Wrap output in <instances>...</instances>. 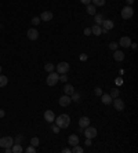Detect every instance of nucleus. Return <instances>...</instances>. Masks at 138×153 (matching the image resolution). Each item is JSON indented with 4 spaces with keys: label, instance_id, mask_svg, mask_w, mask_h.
<instances>
[{
    "label": "nucleus",
    "instance_id": "f257e3e1",
    "mask_svg": "<svg viewBox=\"0 0 138 153\" xmlns=\"http://www.w3.org/2000/svg\"><path fill=\"white\" fill-rule=\"evenodd\" d=\"M55 124L58 126L59 128H66L70 124V117L68 115H59L58 117H55Z\"/></svg>",
    "mask_w": 138,
    "mask_h": 153
},
{
    "label": "nucleus",
    "instance_id": "f03ea898",
    "mask_svg": "<svg viewBox=\"0 0 138 153\" xmlns=\"http://www.w3.org/2000/svg\"><path fill=\"white\" fill-rule=\"evenodd\" d=\"M58 81H59V75L55 72H50L47 79H46V83H47V86H50V87H54Z\"/></svg>",
    "mask_w": 138,
    "mask_h": 153
},
{
    "label": "nucleus",
    "instance_id": "7ed1b4c3",
    "mask_svg": "<svg viewBox=\"0 0 138 153\" xmlns=\"http://www.w3.org/2000/svg\"><path fill=\"white\" fill-rule=\"evenodd\" d=\"M122 18L123 19H130L131 17L134 15V10H133V7L131 6H126L123 10H122Z\"/></svg>",
    "mask_w": 138,
    "mask_h": 153
},
{
    "label": "nucleus",
    "instance_id": "20e7f679",
    "mask_svg": "<svg viewBox=\"0 0 138 153\" xmlns=\"http://www.w3.org/2000/svg\"><path fill=\"white\" fill-rule=\"evenodd\" d=\"M83 134L86 135V138H90V139H93V138H95L97 137V128H94V127H86V128L83 130Z\"/></svg>",
    "mask_w": 138,
    "mask_h": 153
},
{
    "label": "nucleus",
    "instance_id": "39448f33",
    "mask_svg": "<svg viewBox=\"0 0 138 153\" xmlns=\"http://www.w3.org/2000/svg\"><path fill=\"white\" fill-rule=\"evenodd\" d=\"M14 145V139L11 137H1L0 138V146L1 148H11Z\"/></svg>",
    "mask_w": 138,
    "mask_h": 153
},
{
    "label": "nucleus",
    "instance_id": "423d86ee",
    "mask_svg": "<svg viewBox=\"0 0 138 153\" xmlns=\"http://www.w3.org/2000/svg\"><path fill=\"white\" fill-rule=\"evenodd\" d=\"M69 63L68 62H59L57 66H55V69H57V72L59 73V75H62V73H68L69 72Z\"/></svg>",
    "mask_w": 138,
    "mask_h": 153
},
{
    "label": "nucleus",
    "instance_id": "0eeeda50",
    "mask_svg": "<svg viewBox=\"0 0 138 153\" xmlns=\"http://www.w3.org/2000/svg\"><path fill=\"white\" fill-rule=\"evenodd\" d=\"M112 104H113L115 106V109L119 110V112H122V110H124V102L122 99H119V97L118 98H113V101H112Z\"/></svg>",
    "mask_w": 138,
    "mask_h": 153
},
{
    "label": "nucleus",
    "instance_id": "6e6552de",
    "mask_svg": "<svg viewBox=\"0 0 138 153\" xmlns=\"http://www.w3.org/2000/svg\"><path fill=\"white\" fill-rule=\"evenodd\" d=\"M44 120L47 121V123H53L55 120V115L53 110H46L44 112Z\"/></svg>",
    "mask_w": 138,
    "mask_h": 153
},
{
    "label": "nucleus",
    "instance_id": "1a4fd4ad",
    "mask_svg": "<svg viewBox=\"0 0 138 153\" xmlns=\"http://www.w3.org/2000/svg\"><path fill=\"white\" fill-rule=\"evenodd\" d=\"M39 18L42 19V21H44V22H49V21L53 19V13H51V11H43Z\"/></svg>",
    "mask_w": 138,
    "mask_h": 153
},
{
    "label": "nucleus",
    "instance_id": "9d476101",
    "mask_svg": "<svg viewBox=\"0 0 138 153\" xmlns=\"http://www.w3.org/2000/svg\"><path fill=\"white\" fill-rule=\"evenodd\" d=\"M26 35H28V39H29V40H37V37H39V32L33 28L29 29V30L26 32Z\"/></svg>",
    "mask_w": 138,
    "mask_h": 153
},
{
    "label": "nucleus",
    "instance_id": "9b49d317",
    "mask_svg": "<svg viewBox=\"0 0 138 153\" xmlns=\"http://www.w3.org/2000/svg\"><path fill=\"white\" fill-rule=\"evenodd\" d=\"M58 102H59V105H61V106H68L69 104L72 102V99H70V97H69V95L65 94V95H62L61 98H59Z\"/></svg>",
    "mask_w": 138,
    "mask_h": 153
},
{
    "label": "nucleus",
    "instance_id": "f8f14e48",
    "mask_svg": "<svg viewBox=\"0 0 138 153\" xmlns=\"http://www.w3.org/2000/svg\"><path fill=\"white\" fill-rule=\"evenodd\" d=\"M130 44H131V39L128 36H123L119 42V46H122V47H130Z\"/></svg>",
    "mask_w": 138,
    "mask_h": 153
},
{
    "label": "nucleus",
    "instance_id": "ddd939ff",
    "mask_svg": "<svg viewBox=\"0 0 138 153\" xmlns=\"http://www.w3.org/2000/svg\"><path fill=\"white\" fill-rule=\"evenodd\" d=\"M101 25H102V29H105V30H111L115 26L113 21H111V19H104V22Z\"/></svg>",
    "mask_w": 138,
    "mask_h": 153
},
{
    "label": "nucleus",
    "instance_id": "4468645a",
    "mask_svg": "<svg viewBox=\"0 0 138 153\" xmlns=\"http://www.w3.org/2000/svg\"><path fill=\"white\" fill-rule=\"evenodd\" d=\"M90 126V119L87 117V116H83V117H80L79 120V127H82V128H86V127H89Z\"/></svg>",
    "mask_w": 138,
    "mask_h": 153
},
{
    "label": "nucleus",
    "instance_id": "2eb2a0df",
    "mask_svg": "<svg viewBox=\"0 0 138 153\" xmlns=\"http://www.w3.org/2000/svg\"><path fill=\"white\" fill-rule=\"evenodd\" d=\"M113 58H115V61L122 62V61L124 59V53L123 51H119V50H115L113 51Z\"/></svg>",
    "mask_w": 138,
    "mask_h": 153
},
{
    "label": "nucleus",
    "instance_id": "dca6fc26",
    "mask_svg": "<svg viewBox=\"0 0 138 153\" xmlns=\"http://www.w3.org/2000/svg\"><path fill=\"white\" fill-rule=\"evenodd\" d=\"M68 142L70 146H75V145H79V137L76 134H72V135H69V138H68Z\"/></svg>",
    "mask_w": 138,
    "mask_h": 153
},
{
    "label": "nucleus",
    "instance_id": "f3484780",
    "mask_svg": "<svg viewBox=\"0 0 138 153\" xmlns=\"http://www.w3.org/2000/svg\"><path fill=\"white\" fill-rule=\"evenodd\" d=\"M101 101H102L104 105H111L113 99L111 98V95H109V94H104V92H102V95H101Z\"/></svg>",
    "mask_w": 138,
    "mask_h": 153
},
{
    "label": "nucleus",
    "instance_id": "a211bd4d",
    "mask_svg": "<svg viewBox=\"0 0 138 153\" xmlns=\"http://www.w3.org/2000/svg\"><path fill=\"white\" fill-rule=\"evenodd\" d=\"M64 91H65V94H66V95L70 97L75 92V88H73L72 84H65V86H64Z\"/></svg>",
    "mask_w": 138,
    "mask_h": 153
},
{
    "label": "nucleus",
    "instance_id": "6ab92c4d",
    "mask_svg": "<svg viewBox=\"0 0 138 153\" xmlns=\"http://www.w3.org/2000/svg\"><path fill=\"white\" fill-rule=\"evenodd\" d=\"M102 33V29L99 25H94L93 28H91V35H95V36H99V35Z\"/></svg>",
    "mask_w": 138,
    "mask_h": 153
},
{
    "label": "nucleus",
    "instance_id": "aec40b11",
    "mask_svg": "<svg viewBox=\"0 0 138 153\" xmlns=\"http://www.w3.org/2000/svg\"><path fill=\"white\" fill-rule=\"evenodd\" d=\"M22 150H24V149H22L21 144H14L11 146V153H21Z\"/></svg>",
    "mask_w": 138,
    "mask_h": 153
},
{
    "label": "nucleus",
    "instance_id": "412c9836",
    "mask_svg": "<svg viewBox=\"0 0 138 153\" xmlns=\"http://www.w3.org/2000/svg\"><path fill=\"white\" fill-rule=\"evenodd\" d=\"M94 22H95V25H101L104 22V15L102 14H95L94 15Z\"/></svg>",
    "mask_w": 138,
    "mask_h": 153
},
{
    "label": "nucleus",
    "instance_id": "4be33fe9",
    "mask_svg": "<svg viewBox=\"0 0 138 153\" xmlns=\"http://www.w3.org/2000/svg\"><path fill=\"white\" fill-rule=\"evenodd\" d=\"M87 13L90 15H95L97 14V7L94 4H87Z\"/></svg>",
    "mask_w": 138,
    "mask_h": 153
},
{
    "label": "nucleus",
    "instance_id": "5701e85b",
    "mask_svg": "<svg viewBox=\"0 0 138 153\" xmlns=\"http://www.w3.org/2000/svg\"><path fill=\"white\" fill-rule=\"evenodd\" d=\"M7 84H8V77L0 75V88H1V87H6Z\"/></svg>",
    "mask_w": 138,
    "mask_h": 153
},
{
    "label": "nucleus",
    "instance_id": "b1692460",
    "mask_svg": "<svg viewBox=\"0 0 138 153\" xmlns=\"http://www.w3.org/2000/svg\"><path fill=\"white\" fill-rule=\"evenodd\" d=\"M109 95H111L112 99H113V98H118V97L120 95V91H119V88H112L111 92H109Z\"/></svg>",
    "mask_w": 138,
    "mask_h": 153
},
{
    "label": "nucleus",
    "instance_id": "393cba45",
    "mask_svg": "<svg viewBox=\"0 0 138 153\" xmlns=\"http://www.w3.org/2000/svg\"><path fill=\"white\" fill-rule=\"evenodd\" d=\"M54 69H55V65H53V63H46V65H44V71H46V72H54Z\"/></svg>",
    "mask_w": 138,
    "mask_h": 153
},
{
    "label": "nucleus",
    "instance_id": "a878e982",
    "mask_svg": "<svg viewBox=\"0 0 138 153\" xmlns=\"http://www.w3.org/2000/svg\"><path fill=\"white\" fill-rule=\"evenodd\" d=\"M93 1V4L95 6V7H102V6H105V0H91Z\"/></svg>",
    "mask_w": 138,
    "mask_h": 153
},
{
    "label": "nucleus",
    "instance_id": "bb28decb",
    "mask_svg": "<svg viewBox=\"0 0 138 153\" xmlns=\"http://www.w3.org/2000/svg\"><path fill=\"white\" fill-rule=\"evenodd\" d=\"M84 149L82 148V146H79V145H75L73 148L70 149V152H73V153H83Z\"/></svg>",
    "mask_w": 138,
    "mask_h": 153
},
{
    "label": "nucleus",
    "instance_id": "cd10ccee",
    "mask_svg": "<svg viewBox=\"0 0 138 153\" xmlns=\"http://www.w3.org/2000/svg\"><path fill=\"white\" fill-rule=\"evenodd\" d=\"M30 145L34 146V148H36V146H39V138H37V137H33V138L30 139Z\"/></svg>",
    "mask_w": 138,
    "mask_h": 153
},
{
    "label": "nucleus",
    "instance_id": "c85d7f7f",
    "mask_svg": "<svg viewBox=\"0 0 138 153\" xmlns=\"http://www.w3.org/2000/svg\"><path fill=\"white\" fill-rule=\"evenodd\" d=\"M70 99L75 101V102H77V101L80 99V94H79V92H73V94L70 95Z\"/></svg>",
    "mask_w": 138,
    "mask_h": 153
},
{
    "label": "nucleus",
    "instance_id": "c756f323",
    "mask_svg": "<svg viewBox=\"0 0 138 153\" xmlns=\"http://www.w3.org/2000/svg\"><path fill=\"white\" fill-rule=\"evenodd\" d=\"M40 21H42V19H40L39 17H33V18H32V25H34V26H36V25H39Z\"/></svg>",
    "mask_w": 138,
    "mask_h": 153
},
{
    "label": "nucleus",
    "instance_id": "7c9ffc66",
    "mask_svg": "<svg viewBox=\"0 0 138 153\" xmlns=\"http://www.w3.org/2000/svg\"><path fill=\"white\" fill-rule=\"evenodd\" d=\"M59 80L62 81V83H66V81H68V76H66V73H62V75H59Z\"/></svg>",
    "mask_w": 138,
    "mask_h": 153
},
{
    "label": "nucleus",
    "instance_id": "2f4dec72",
    "mask_svg": "<svg viewBox=\"0 0 138 153\" xmlns=\"http://www.w3.org/2000/svg\"><path fill=\"white\" fill-rule=\"evenodd\" d=\"M118 47H119V44L118 43H115V42H112V43L109 44V48H111V50H118Z\"/></svg>",
    "mask_w": 138,
    "mask_h": 153
},
{
    "label": "nucleus",
    "instance_id": "473e14b6",
    "mask_svg": "<svg viewBox=\"0 0 138 153\" xmlns=\"http://www.w3.org/2000/svg\"><path fill=\"white\" fill-rule=\"evenodd\" d=\"M94 94H95L97 97H101V95H102V90H101L99 87H97V88L94 90Z\"/></svg>",
    "mask_w": 138,
    "mask_h": 153
},
{
    "label": "nucleus",
    "instance_id": "72a5a7b5",
    "mask_svg": "<svg viewBox=\"0 0 138 153\" xmlns=\"http://www.w3.org/2000/svg\"><path fill=\"white\" fill-rule=\"evenodd\" d=\"M26 152H28V153H36V148L30 145V146H28V148H26Z\"/></svg>",
    "mask_w": 138,
    "mask_h": 153
},
{
    "label": "nucleus",
    "instance_id": "f704fd0d",
    "mask_svg": "<svg viewBox=\"0 0 138 153\" xmlns=\"http://www.w3.org/2000/svg\"><path fill=\"white\" fill-rule=\"evenodd\" d=\"M59 130H61V128H59V127H58V126H57V124H54V126H53V133H55V134H58V133H59Z\"/></svg>",
    "mask_w": 138,
    "mask_h": 153
},
{
    "label": "nucleus",
    "instance_id": "c9c22d12",
    "mask_svg": "<svg viewBox=\"0 0 138 153\" xmlns=\"http://www.w3.org/2000/svg\"><path fill=\"white\" fill-rule=\"evenodd\" d=\"M84 35H86V36H90V35H91V28H86V29H84Z\"/></svg>",
    "mask_w": 138,
    "mask_h": 153
},
{
    "label": "nucleus",
    "instance_id": "e433bc0d",
    "mask_svg": "<svg viewBox=\"0 0 138 153\" xmlns=\"http://www.w3.org/2000/svg\"><path fill=\"white\" fill-rule=\"evenodd\" d=\"M21 141H22V137H17V138H15V141H14V144H20Z\"/></svg>",
    "mask_w": 138,
    "mask_h": 153
},
{
    "label": "nucleus",
    "instance_id": "4c0bfd02",
    "mask_svg": "<svg viewBox=\"0 0 138 153\" xmlns=\"http://www.w3.org/2000/svg\"><path fill=\"white\" fill-rule=\"evenodd\" d=\"M80 1H82V3H83V4H91V0H80Z\"/></svg>",
    "mask_w": 138,
    "mask_h": 153
},
{
    "label": "nucleus",
    "instance_id": "58836bf2",
    "mask_svg": "<svg viewBox=\"0 0 138 153\" xmlns=\"http://www.w3.org/2000/svg\"><path fill=\"white\" fill-rule=\"evenodd\" d=\"M86 146H91V139L86 138Z\"/></svg>",
    "mask_w": 138,
    "mask_h": 153
},
{
    "label": "nucleus",
    "instance_id": "ea45409f",
    "mask_svg": "<svg viewBox=\"0 0 138 153\" xmlns=\"http://www.w3.org/2000/svg\"><path fill=\"white\" fill-rule=\"evenodd\" d=\"M4 116H6V112L3 109H0V119H3Z\"/></svg>",
    "mask_w": 138,
    "mask_h": 153
},
{
    "label": "nucleus",
    "instance_id": "a19ab883",
    "mask_svg": "<svg viewBox=\"0 0 138 153\" xmlns=\"http://www.w3.org/2000/svg\"><path fill=\"white\" fill-rule=\"evenodd\" d=\"M62 152H64V153H70V149H69V148H64Z\"/></svg>",
    "mask_w": 138,
    "mask_h": 153
},
{
    "label": "nucleus",
    "instance_id": "79ce46f5",
    "mask_svg": "<svg viewBox=\"0 0 138 153\" xmlns=\"http://www.w3.org/2000/svg\"><path fill=\"white\" fill-rule=\"evenodd\" d=\"M133 1H134V0H126V3H127V6H131V4H133Z\"/></svg>",
    "mask_w": 138,
    "mask_h": 153
},
{
    "label": "nucleus",
    "instance_id": "37998d69",
    "mask_svg": "<svg viewBox=\"0 0 138 153\" xmlns=\"http://www.w3.org/2000/svg\"><path fill=\"white\" fill-rule=\"evenodd\" d=\"M4 152L6 153H11V148H4Z\"/></svg>",
    "mask_w": 138,
    "mask_h": 153
},
{
    "label": "nucleus",
    "instance_id": "c03bdc74",
    "mask_svg": "<svg viewBox=\"0 0 138 153\" xmlns=\"http://www.w3.org/2000/svg\"><path fill=\"white\" fill-rule=\"evenodd\" d=\"M130 46H131V47H133L134 50H135V48H137V44H135V43H131V44H130Z\"/></svg>",
    "mask_w": 138,
    "mask_h": 153
},
{
    "label": "nucleus",
    "instance_id": "a18cd8bd",
    "mask_svg": "<svg viewBox=\"0 0 138 153\" xmlns=\"http://www.w3.org/2000/svg\"><path fill=\"white\" fill-rule=\"evenodd\" d=\"M0 73H1V66H0Z\"/></svg>",
    "mask_w": 138,
    "mask_h": 153
}]
</instances>
